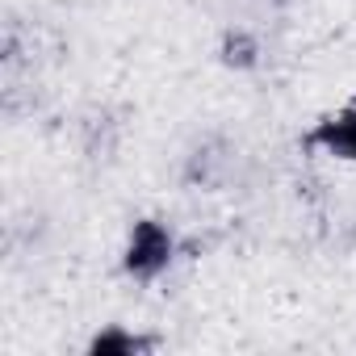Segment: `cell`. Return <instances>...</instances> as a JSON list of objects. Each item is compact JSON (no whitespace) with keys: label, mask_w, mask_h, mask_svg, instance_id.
Returning a JSON list of instances; mask_svg holds the SVG:
<instances>
[{"label":"cell","mask_w":356,"mask_h":356,"mask_svg":"<svg viewBox=\"0 0 356 356\" xmlns=\"http://www.w3.org/2000/svg\"><path fill=\"white\" fill-rule=\"evenodd\" d=\"M168 260H172V231H168L163 222H151V218L134 222L122 268H126L134 281H155V277L168 268Z\"/></svg>","instance_id":"1"},{"label":"cell","mask_w":356,"mask_h":356,"mask_svg":"<svg viewBox=\"0 0 356 356\" xmlns=\"http://www.w3.org/2000/svg\"><path fill=\"white\" fill-rule=\"evenodd\" d=\"M239 172V151L227 138H206L189 163H185V185L189 189H227Z\"/></svg>","instance_id":"2"},{"label":"cell","mask_w":356,"mask_h":356,"mask_svg":"<svg viewBox=\"0 0 356 356\" xmlns=\"http://www.w3.org/2000/svg\"><path fill=\"white\" fill-rule=\"evenodd\" d=\"M306 147H318V151H327L335 159H356V105H348L343 113L323 118L306 134Z\"/></svg>","instance_id":"3"},{"label":"cell","mask_w":356,"mask_h":356,"mask_svg":"<svg viewBox=\"0 0 356 356\" xmlns=\"http://www.w3.org/2000/svg\"><path fill=\"white\" fill-rule=\"evenodd\" d=\"M222 63L227 67H235V72H252V67H260V55H264V47H260V38L256 34H248V30H227L222 34Z\"/></svg>","instance_id":"4"},{"label":"cell","mask_w":356,"mask_h":356,"mask_svg":"<svg viewBox=\"0 0 356 356\" xmlns=\"http://www.w3.org/2000/svg\"><path fill=\"white\" fill-rule=\"evenodd\" d=\"M113 143H118V122H113L105 109H97V113L84 122V151H88L92 159H105V155L113 151Z\"/></svg>","instance_id":"5"},{"label":"cell","mask_w":356,"mask_h":356,"mask_svg":"<svg viewBox=\"0 0 356 356\" xmlns=\"http://www.w3.org/2000/svg\"><path fill=\"white\" fill-rule=\"evenodd\" d=\"M155 348V339H143V335H130V331H105L88 343L92 356H130V352H147Z\"/></svg>","instance_id":"6"}]
</instances>
